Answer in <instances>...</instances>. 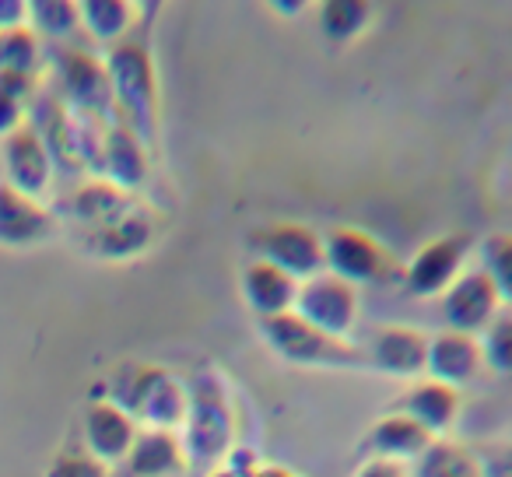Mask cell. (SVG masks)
Masks as SVG:
<instances>
[{"label": "cell", "mask_w": 512, "mask_h": 477, "mask_svg": "<svg viewBox=\"0 0 512 477\" xmlns=\"http://www.w3.org/2000/svg\"><path fill=\"white\" fill-rule=\"evenodd\" d=\"M481 271L491 278L498 299L512 309V232H495L481 243Z\"/></svg>", "instance_id": "28"}, {"label": "cell", "mask_w": 512, "mask_h": 477, "mask_svg": "<svg viewBox=\"0 0 512 477\" xmlns=\"http://www.w3.org/2000/svg\"><path fill=\"white\" fill-rule=\"evenodd\" d=\"M99 176L127 193L141 190L148 183V144L127 123L120 120L106 123V134H102V148H99Z\"/></svg>", "instance_id": "16"}, {"label": "cell", "mask_w": 512, "mask_h": 477, "mask_svg": "<svg viewBox=\"0 0 512 477\" xmlns=\"http://www.w3.org/2000/svg\"><path fill=\"white\" fill-rule=\"evenodd\" d=\"M299 285L292 274H285L281 267L267 264V260H253L242 271V299H246L249 313L256 320H271V316L292 313L295 299H299Z\"/></svg>", "instance_id": "17"}, {"label": "cell", "mask_w": 512, "mask_h": 477, "mask_svg": "<svg viewBox=\"0 0 512 477\" xmlns=\"http://www.w3.org/2000/svg\"><path fill=\"white\" fill-rule=\"evenodd\" d=\"M481 470L484 477H512V442L491 446L488 453H481Z\"/></svg>", "instance_id": "33"}, {"label": "cell", "mask_w": 512, "mask_h": 477, "mask_svg": "<svg viewBox=\"0 0 512 477\" xmlns=\"http://www.w3.org/2000/svg\"><path fill=\"white\" fill-rule=\"evenodd\" d=\"M435 435L425 432L414 418H407L404 411H393L386 418H379L376 425L365 432L362 439V453L365 456H383V460H397V463H411L425 453V446Z\"/></svg>", "instance_id": "20"}, {"label": "cell", "mask_w": 512, "mask_h": 477, "mask_svg": "<svg viewBox=\"0 0 512 477\" xmlns=\"http://www.w3.org/2000/svg\"><path fill=\"white\" fill-rule=\"evenodd\" d=\"M81 29L102 46H116L127 39L137 18V0H78Z\"/></svg>", "instance_id": "24"}, {"label": "cell", "mask_w": 512, "mask_h": 477, "mask_svg": "<svg viewBox=\"0 0 512 477\" xmlns=\"http://www.w3.org/2000/svg\"><path fill=\"white\" fill-rule=\"evenodd\" d=\"M130 207H137L134 197L99 176V179H88L85 186H78V190L67 197L64 211L71 214L78 225H85L88 232H92V228H102V225H109V221L123 218Z\"/></svg>", "instance_id": "22"}, {"label": "cell", "mask_w": 512, "mask_h": 477, "mask_svg": "<svg viewBox=\"0 0 512 477\" xmlns=\"http://www.w3.org/2000/svg\"><path fill=\"white\" fill-rule=\"evenodd\" d=\"M323 260L327 271L344 278L348 285H386L397 278L400 267L393 253L379 243L376 235L362 232L355 225H337L323 235Z\"/></svg>", "instance_id": "5"}, {"label": "cell", "mask_w": 512, "mask_h": 477, "mask_svg": "<svg viewBox=\"0 0 512 477\" xmlns=\"http://www.w3.org/2000/svg\"><path fill=\"white\" fill-rule=\"evenodd\" d=\"M502 299H498L491 278L481 267H467L446 292L439 295V313L446 330H460V334H481L498 313H502Z\"/></svg>", "instance_id": "11"}, {"label": "cell", "mask_w": 512, "mask_h": 477, "mask_svg": "<svg viewBox=\"0 0 512 477\" xmlns=\"http://www.w3.org/2000/svg\"><path fill=\"white\" fill-rule=\"evenodd\" d=\"M29 25V0H0V32Z\"/></svg>", "instance_id": "34"}, {"label": "cell", "mask_w": 512, "mask_h": 477, "mask_svg": "<svg viewBox=\"0 0 512 477\" xmlns=\"http://www.w3.org/2000/svg\"><path fill=\"white\" fill-rule=\"evenodd\" d=\"M81 432H85V453L95 456L99 463H106V467H113V463L127 460L141 425H137L123 407H116L113 400L102 397L88 404Z\"/></svg>", "instance_id": "14"}, {"label": "cell", "mask_w": 512, "mask_h": 477, "mask_svg": "<svg viewBox=\"0 0 512 477\" xmlns=\"http://www.w3.org/2000/svg\"><path fill=\"white\" fill-rule=\"evenodd\" d=\"M0 169H4V183L8 186L43 200V193L53 183L57 162H53L43 134L32 123H25V127H18L15 134L0 141Z\"/></svg>", "instance_id": "12"}, {"label": "cell", "mask_w": 512, "mask_h": 477, "mask_svg": "<svg viewBox=\"0 0 512 477\" xmlns=\"http://www.w3.org/2000/svg\"><path fill=\"white\" fill-rule=\"evenodd\" d=\"M365 355V365L376 369L379 376L390 379H414L425 376V358H428V334L418 327H400V323H386L369 334V341L358 344Z\"/></svg>", "instance_id": "10"}, {"label": "cell", "mask_w": 512, "mask_h": 477, "mask_svg": "<svg viewBox=\"0 0 512 477\" xmlns=\"http://www.w3.org/2000/svg\"><path fill=\"white\" fill-rule=\"evenodd\" d=\"M358 309H362L358 288L330 271L302 281L299 299H295V313H299L302 320H309L313 327L327 330V334H334V337H348L351 330H355Z\"/></svg>", "instance_id": "8"}, {"label": "cell", "mask_w": 512, "mask_h": 477, "mask_svg": "<svg viewBox=\"0 0 512 477\" xmlns=\"http://www.w3.org/2000/svg\"><path fill=\"white\" fill-rule=\"evenodd\" d=\"M274 11H278L281 18H295V15H302V11L313 4V0H267Z\"/></svg>", "instance_id": "35"}, {"label": "cell", "mask_w": 512, "mask_h": 477, "mask_svg": "<svg viewBox=\"0 0 512 477\" xmlns=\"http://www.w3.org/2000/svg\"><path fill=\"white\" fill-rule=\"evenodd\" d=\"M260 337H264L274 355L292 365H302V369H327V372L369 369L358 344H351L348 337H334L327 330L313 327L295 309L292 313L271 316V320H260Z\"/></svg>", "instance_id": "4"}, {"label": "cell", "mask_w": 512, "mask_h": 477, "mask_svg": "<svg viewBox=\"0 0 512 477\" xmlns=\"http://www.w3.org/2000/svg\"><path fill=\"white\" fill-rule=\"evenodd\" d=\"M467 253H470V239L467 235H442L425 243L407 267L400 271L404 288L418 299H439L463 271H467Z\"/></svg>", "instance_id": "9"}, {"label": "cell", "mask_w": 512, "mask_h": 477, "mask_svg": "<svg viewBox=\"0 0 512 477\" xmlns=\"http://www.w3.org/2000/svg\"><path fill=\"white\" fill-rule=\"evenodd\" d=\"M106 386V400L123 407L141 428L179 432V425H183L186 404H190V386L176 372L162 369V365H137V369H120Z\"/></svg>", "instance_id": "2"}, {"label": "cell", "mask_w": 512, "mask_h": 477, "mask_svg": "<svg viewBox=\"0 0 512 477\" xmlns=\"http://www.w3.org/2000/svg\"><path fill=\"white\" fill-rule=\"evenodd\" d=\"M109 85H113L116 120L127 123L144 144L158 134V74L148 46L123 39L106 53Z\"/></svg>", "instance_id": "3"}, {"label": "cell", "mask_w": 512, "mask_h": 477, "mask_svg": "<svg viewBox=\"0 0 512 477\" xmlns=\"http://www.w3.org/2000/svg\"><path fill=\"white\" fill-rule=\"evenodd\" d=\"M400 411H404L407 418L418 421L425 432L446 435L449 428H453L456 414H460V390L439 383V379L421 376L404 390V397H400Z\"/></svg>", "instance_id": "21"}, {"label": "cell", "mask_w": 512, "mask_h": 477, "mask_svg": "<svg viewBox=\"0 0 512 477\" xmlns=\"http://www.w3.org/2000/svg\"><path fill=\"white\" fill-rule=\"evenodd\" d=\"M355 477H411V467L397 460H383V456H365L358 463Z\"/></svg>", "instance_id": "32"}, {"label": "cell", "mask_w": 512, "mask_h": 477, "mask_svg": "<svg viewBox=\"0 0 512 477\" xmlns=\"http://www.w3.org/2000/svg\"><path fill=\"white\" fill-rule=\"evenodd\" d=\"M46 477H109V467L88 453H60Z\"/></svg>", "instance_id": "30"}, {"label": "cell", "mask_w": 512, "mask_h": 477, "mask_svg": "<svg viewBox=\"0 0 512 477\" xmlns=\"http://www.w3.org/2000/svg\"><path fill=\"white\" fill-rule=\"evenodd\" d=\"M25 127V102L11 92H0V141Z\"/></svg>", "instance_id": "31"}, {"label": "cell", "mask_w": 512, "mask_h": 477, "mask_svg": "<svg viewBox=\"0 0 512 477\" xmlns=\"http://www.w3.org/2000/svg\"><path fill=\"white\" fill-rule=\"evenodd\" d=\"M484 372L481 341L474 334H460V330H439L428 337V358H425V376L439 379V383L470 386Z\"/></svg>", "instance_id": "15"}, {"label": "cell", "mask_w": 512, "mask_h": 477, "mask_svg": "<svg viewBox=\"0 0 512 477\" xmlns=\"http://www.w3.org/2000/svg\"><path fill=\"white\" fill-rule=\"evenodd\" d=\"M484 355V369L512 379V309H502L488 327L477 334Z\"/></svg>", "instance_id": "29"}, {"label": "cell", "mask_w": 512, "mask_h": 477, "mask_svg": "<svg viewBox=\"0 0 512 477\" xmlns=\"http://www.w3.org/2000/svg\"><path fill=\"white\" fill-rule=\"evenodd\" d=\"M39 60H43V43H39V36L29 25L0 32V71L4 74H32V78H39Z\"/></svg>", "instance_id": "27"}, {"label": "cell", "mask_w": 512, "mask_h": 477, "mask_svg": "<svg viewBox=\"0 0 512 477\" xmlns=\"http://www.w3.org/2000/svg\"><path fill=\"white\" fill-rule=\"evenodd\" d=\"M57 232V218L43 200L0 183V246L8 250H29L46 243Z\"/></svg>", "instance_id": "13"}, {"label": "cell", "mask_w": 512, "mask_h": 477, "mask_svg": "<svg viewBox=\"0 0 512 477\" xmlns=\"http://www.w3.org/2000/svg\"><path fill=\"white\" fill-rule=\"evenodd\" d=\"M57 81H60V99H64V106L74 116H88V120H102V123L116 120L106 60H99L88 50H60Z\"/></svg>", "instance_id": "6"}, {"label": "cell", "mask_w": 512, "mask_h": 477, "mask_svg": "<svg viewBox=\"0 0 512 477\" xmlns=\"http://www.w3.org/2000/svg\"><path fill=\"white\" fill-rule=\"evenodd\" d=\"M165 0H141V15H144V22H155V15H158V8H162Z\"/></svg>", "instance_id": "37"}, {"label": "cell", "mask_w": 512, "mask_h": 477, "mask_svg": "<svg viewBox=\"0 0 512 477\" xmlns=\"http://www.w3.org/2000/svg\"><path fill=\"white\" fill-rule=\"evenodd\" d=\"M186 449L179 432H169V428H141L130 446L127 460H123V470L127 477H176L186 470Z\"/></svg>", "instance_id": "18"}, {"label": "cell", "mask_w": 512, "mask_h": 477, "mask_svg": "<svg viewBox=\"0 0 512 477\" xmlns=\"http://www.w3.org/2000/svg\"><path fill=\"white\" fill-rule=\"evenodd\" d=\"M186 386H190V404L179 425L186 460L218 467L235 449V407L228 386L214 369H200Z\"/></svg>", "instance_id": "1"}, {"label": "cell", "mask_w": 512, "mask_h": 477, "mask_svg": "<svg viewBox=\"0 0 512 477\" xmlns=\"http://www.w3.org/2000/svg\"><path fill=\"white\" fill-rule=\"evenodd\" d=\"M211 477H235V474H228V470L225 467H218V470H214V474Z\"/></svg>", "instance_id": "38"}, {"label": "cell", "mask_w": 512, "mask_h": 477, "mask_svg": "<svg viewBox=\"0 0 512 477\" xmlns=\"http://www.w3.org/2000/svg\"><path fill=\"white\" fill-rule=\"evenodd\" d=\"M320 32L330 43H351L372 18V0H320Z\"/></svg>", "instance_id": "25"}, {"label": "cell", "mask_w": 512, "mask_h": 477, "mask_svg": "<svg viewBox=\"0 0 512 477\" xmlns=\"http://www.w3.org/2000/svg\"><path fill=\"white\" fill-rule=\"evenodd\" d=\"M246 477H299V474H292V470H285V467H274V463H256Z\"/></svg>", "instance_id": "36"}, {"label": "cell", "mask_w": 512, "mask_h": 477, "mask_svg": "<svg viewBox=\"0 0 512 477\" xmlns=\"http://www.w3.org/2000/svg\"><path fill=\"white\" fill-rule=\"evenodd\" d=\"M249 246L256 250V260L281 267L295 281H309L327 271L323 260V235L299 221H274V225L256 228L249 235Z\"/></svg>", "instance_id": "7"}, {"label": "cell", "mask_w": 512, "mask_h": 477, "mask_svg": "<svg viewBox=\"0 0 512 477\" xmlns=\"http://www.w3.org/2000/svg\"><path fill=\"white\" fill-rule=\"evenodd\" d=\"M29 29L53 43H67L81 29L78 0H29Z\"/></svg>", "instance_id": "26"}, {"label": "cell", "mask_w": 512, "mask_h": 477, "mask_svg": "<svg viewBox=\"0 0 512 477\" xmlns=\"http://www.w3.org/2000/svg\"><path fill=\"white\" fill-rule=\"evenodd\" d=\"M407 467H411V477H484L481 453L446 439V435H435L425 446V453Z\"/></svg>", "instance_id": "23"}, {"label": "cell", "mask_w": 512, "mask_h": 477, "mask_svg": "<svg viewBox=\"0 0 512 477\" xmlns=\"http://www.w3.org/2000/svg\"><path fill=\"white\" fill-rule=\"evenodd\" d=\"M151 239H155L151 214L144 207H130L123 218L88 232V253H95L102 260H130V257H141L151 246Z\"/></svg>", "instance_id": "19"}]
</instances>
